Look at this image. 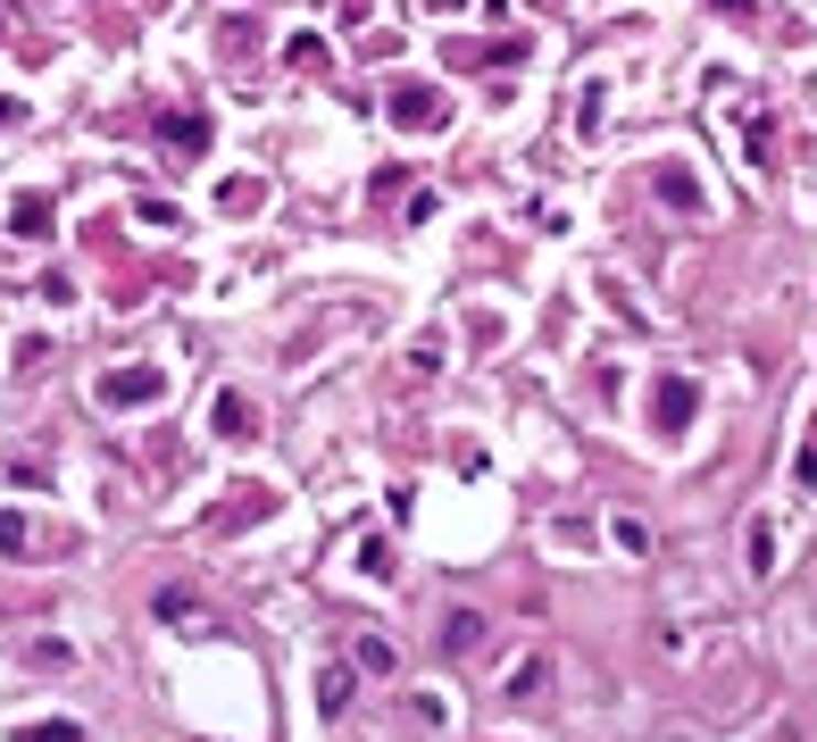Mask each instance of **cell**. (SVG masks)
<instances>
[{
    "instance_id": "cell-2",
    "label": "cell",
    "mask_w": 817,
    "mask_h": 742,
    "mask_svg": "<svg viewBox=\"0 0 817 742\" xmlns=\"http://www.w3.org/2000/svg\"><path fill=\"white\" fill-rule=\"evenodd\" d=\"M151 392H159V384H151V376H133V367L100 384V400H109V409H133V400H151Z\"/></svg>"
},
{
    "instance_id": "cell-1",
    "label": "cell",
    "mask_w": 817,
    "mask_h": 742,
    "mask_svg": "<svg viewBox=\"0 0 817 742\" xmlns=\"http://www.w3.org/2000/svg\"><path fill=\"white\" fill-rule=\"evenodd\" d=\"M393 117H400V126H434V117H442V100H434V93H409V84H400V93H393Z\"/></svg>"
}]
</instances>
